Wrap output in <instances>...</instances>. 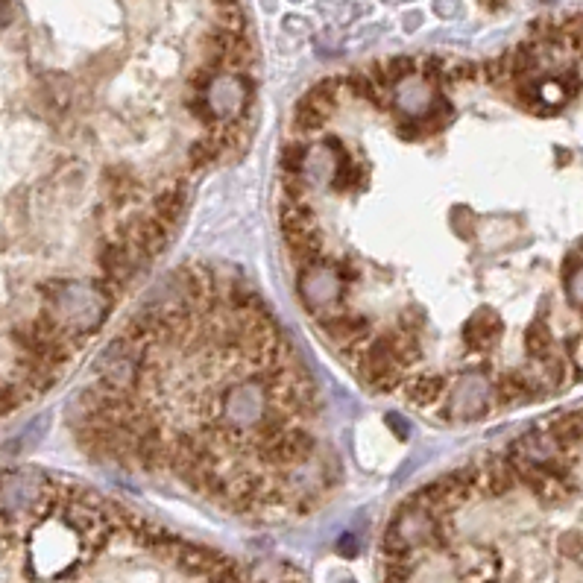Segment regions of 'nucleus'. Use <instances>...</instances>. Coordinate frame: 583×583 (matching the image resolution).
<instances>
[{
  "label": "nucleus",
  "mask_w": 583,
  "mask_h": 583,
  "mask_svg": "<svg viewBox=\"0 0 583 583\" xmlns=\"http://www.w3.org/2000/svg\"><path fill=\"white\" fill-rule=\"evenodd\" d=\"M317 329L332 340L337 349L352 343H367L373 334V323L358 311H334L317 320Z\"/></svg>",
  "instance_id": "obj_1"
},
{
  "label": "nucleus",
  "mask_w": 583,
  "mask_h": 583,
  "mask_svg": "<svg viewBox=\"0 0 583 583\" xmlns=\"http://www.w3.org/2000/svg\"><path fill=\"white\" fill-rule=\"evenodd\" d=\"M460 575H463V583H499V554L493 548H463Z\"/></svg>",
  "instance_id": "obj_2"
},
{
  "label": "nucleus",
  "mask_w": 583,
  "mask_h": 583,
  "mask_svg": "<svg viewBox=\"0 0 583 583\" xmlns=\"http://www.w3.org/2000/svg\"><path fill=\"white\" fill-rule=\"evenodd\" d=\"M279 226H282V238L317 232V220H314L311 203L308 200H291V197H285L282 206H279Z\"/></svg>",
  "instance_id": "obj_3"
},
{
  "label": "nucleus",
  "mask_w": 583,
  "mask_h": 583,
  "mask_svg": "<svg viewBox=\"0 0 583 583\" xmlns=\"http://www.w3.org/2000/svg\"><path fill=\"white\" fill-rule=\"evenodd\" d=\"M402 390H405L408 405H414V408H434L443 399V393L449 390V381L443 375H417V378H408V384Z\"/></svg>",
  "instance_id": "obj_4"
},
{
  "label": "nucleus",
  "mask_w": 583,
  "mask_h": 583,
  "mask_svg": "<svg viewBox=\"0 0 583 583\" xmlns=\"http://www.w3.org/2000/svg\"><path fill=\"white\" fill-rule=\"evenodd\" d=\"M504 326H501V320L493 314V311H475L469 320H466V349L469 352H481V349H487L490 346V340L501 332Z\"/></svg>",
  "instance_id": "obj_5"
},
{
  "label": "nucleus",
  "mask_w": 583,
  "mask_h": 583,
  "mask_svg": "<svg viewBox=\"0 0 583 583\" xmlns=\"http://www.w3.org/2000/svg\"><path fill=\"white\" fill-rule=\"evenodd\" d=\"M545 428L566 446V449H578L583 446V411H566L557 414L545 422Z\"/></svg>",
  "instance_id": "obj_6"
},
{
  "label": "nucleus",
  "mask_w": 583,
  "mask_h": 583,
  "mask_svg": "<svg viewBox=\"0 0 583 583\" xmlns=\"http://www.w3.org/2000/svg\"><path fill=\"white\" fill-rule=\"evenodd\" d=\"M226 150H223V144L214 138V135H203V138H197V141H191V147H188V167L194 170V173H200V170H209L220 156H223Z\"/></svg>",
  "instance_id": "obj_7"
},
{
  "label": "nucleus",
  "mask_w": 583,
  "mask_h": 583,
  "mask_svg": "<svg viewBox=\"0 0 583 583\" xmlns=\"http://www.w3.org/2000/svg\"><path fill=\"white\" fill-rule=\"evenodd\" d=\"M525 352H528L531 361H545L548 355L557 352V340H554V334H551L545 320L531 323V329L525 334Z\"/></svg>",
  "instance_id": "obj_8"
},
{
  "label": "nucleus",
  "mask_w": 583,
  "mask_h": 583,
  "mask_svg": "<svg viewBox=\"0 0 583 583\" xmlns=\"http://www.w3.org/2000/svg\"><path fill=\"white\" fill-rule=\"evenodd\" d=\"M329 118L308 100V97H302L299 103H296V109H293V129L296 132H302V135H308V132H317L320 126L326 124Z\"/></svg>",
  "instance_id": "obj_9"
},
{
  "label": "nucleus",
  "mask_w": 583,
  "mask_h": 583,
  "mask_svg": "<svg viewBox=\"0 0 583 583\" xmlns=\"http://www.w3.org/2000/svg\"><path fill=\"white\" fill-rule=\"evenodd\" d=\"M560 551H563L566 557H578L583 551L581 531H566V534L560 537Z\"/></svg>",
  "instance_id": "obj_10"
},
{
  "label": "nucleus",
  "mask_w": 583,
  "mask_h": 583,
  "mask_svg": "<svg viewBox=\"0 0 583 583\" xmlns=\"http://www.w3.org/2000/svg\"><path fill=\"white\" fill-rule=\"evenodd\" d=\"M434 12L440 18H455L460 15V0H434Z\"/></svg>",
  "instance_id": "obj_11"
},
{
  "label": "nucleus",
  "mask_w": 583,
  "mask_h": 583,
  "mask_svg": "<svg viewBox=\"0 0 583 583\" xmlns=\"http://www.w3.org/2000/svg\"><path fill=\"white\" fill-rule=\"evenodd\" d=\"M214 3H217V6H223V3H232V0H214Z\"/></svg>",
  "instance_id": "obj_12"
}]
</instances>
